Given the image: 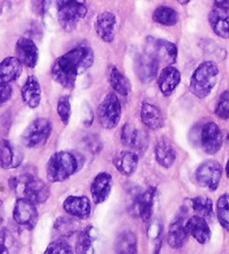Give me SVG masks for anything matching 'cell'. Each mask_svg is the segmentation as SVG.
Segmentation results:
<instances>
[{
  "mask_svg": "<svg viewBox=\"0 0 229 254\" xmlns=\"http://www.w3.org/2000/svg\"><path fill=\"white\" fill-rule=\"evenodd\" d=\"M159 64L157 61L144 52L135 60V73L139 80L143 83L152 82L158 75Z\"/></svg>",
  "mask_w": 229,
  "mask_h": 254,
  "instance_id": "16",
  "label": "cell"
},
{
  "mask_svg": "<svg viewBox=\"0 0 229 254\" xmlns=\"http://www.w3.org/2000/svg\"><path fill=\"white\" fill-rule=\"evenodd\" d=\"M208 20L217 36L229 39V7L215 6L209 12Z\"/></svg>",
  "mask_w": 229,
  "mask_h": 254,
  "instance_id": "15",
  "label": "cell"
},
{
  "mask_svg": "<svg viewBox=\"0 0 229 254\" xmlns=\"http://www.w3.org/2000/svg\"><path fill=\"white\" fill-rule=\"evenodd\" d=\"M57 18L65 32H73L89 11L86 0H56Z\"/></svg>",
  "mask_w": 229,
  "mask_h": 254,
  "instance_id": "5",
  "label": "cell"
},
{
  "mask_svg": "<svg viewBox=\"0 0 229 254\" xmlns=\"http://www.w3.org/2000/svg\"><path fill=\"white\" fill-rule=\"evenodd\" d=\"M187 230L189 234H191L198 243L206 244L208 243L211 238V231L208 225V221L204 217L193 215L187 220Z\"/></svg>",
  "mask_w": 229,
  "mask_h": 254,
  "instance_id": "22",
  "label": "cell"
},
{
  "mask_svg": "<svg viewBox=\"0 0 229 254\" xmlns=\"http://www.w3.org/2000/svg\"><path fill=\"white\" fill-rule=\"evenodd\" d=\"M73 253L72 247L66 240H57L48 245L45 254H69Z\"/></svg>",
  "mask_w": 229,
  "mask_h": 254,
  "instance_id": "39",
  "label": "cell"
},
{
  "mask_svg": "<svg viewBox=\"0 0 229 254\" xmlns=\"http://www.w3.org/2000/svg\"><path fill=\"white\" fill-rule=\"evenodd\" d=\"M21 99L29 108L35 109L41 104L42 87L36 76L30 75L21 87Z\"/></svg>",
  "mask_w": 229,
  "mask_h": 254,
  "instance_id": "21",
  "label": "cell"
},
{
  "mask_svg": "<svg viewBox=\"0 0 229 254\" xmlns=\"http://www.w3.org/2000/svg\"><path fill=\"white\" fill-rule=\"evenodd\" d=\"M155 155L158 164L165 168H170L174 164L175 158H177V154H175L173 146L166 138L158 140L155 148Z\"/></svg>",
  "mask_w": 229,
  "mask_h": 254,
  "instance_id": "27",
  "label": "cell"
},
{
  "mask_svg": "<svg viewBox=\"0 0 229 254\" xmlns=\"http://www.w3.org/2000/svg\"><path fill=\"white\" fill-rule=\"evenodd\" d=\"M51 0H32V6L35 14L44 16L50 8Z\"/></svg>",
  "mask_w": 229,
  "mask_h": 254,
  "instance_id": "40",
  "label": "cell"
},
{
  "mask_svg": "<svg viewBox=\"0 0 229 254\" xmlns=\"http://www.w3.org/2000/svg\"><path fill=\"white\" fill-rule=\"evenodd\" d=\"M177 1L180 3V5H188V3L189 2H190L191 1V0H177Z\"/></svg>",
  "mask_w": 229,
  "mask_h": 254,
  "instance_id": "43",
  "label": "cell"
},
{
  "mask_svg": "<svg viewBox=\"0 0 229 254\" xmlns=\"http://www.w3.org/2000/svg\"><path fill=\"white\" fill-rule=\"evenodd\" d=\"M109 81L111 84L112 89L116 92V93L127 96L131 93V83L124 74H122L118 71L117 67H112L110 71Z\"/></svg>",
  "mask_w": 229,
  "mask_h": 254,
  "instance_id": "29",
  "label": "cell"
},
{
  "mask_svg": "<svg viewBox=\"0 0 229 254\" xmlns=\"http://www.w3.org/2000/svg\"><path fill=\"white\" fill-rule=\"evenodd\" d=\"M153 20L167 27H172L178 23V12L168 6L158 7L152 15Z\"/></svg>",
  "mask_w": 229,
  "mask_h": 254,
  "instance_id": "31",
  "label": "cell"
},
{
  "mask_svg": "<svg viewBox=\"0 0 229 254\" xmlns=\"http://www.w3.org/2000/svg\"><path fill=\"white\" fill-rule=\"evenodd\" d=\"M57 115L65 126L69 124L70 115H72V108H70V100L68 95H63L58 99L57 102Z\"/></svg>",
  "mask_w": 229,
  "mask_h": 254,
  "instance_id": "37",
  "label": "cell"
},
{
  "mask_svg": "<svg viewBox=\"0 0 229 254\" xmlns=\"http://www.w3.org/2000/svg\"><path fill=\"white\" fill-rule=\"evenodd\" d=\"M16 58L19 62L29 68H34L38 63V47L34 41L28 37H20L15 47Z\"/></svg>",
  "mask_w": 229,
  "mask_h": 254,
  "instance_id": "13",
  "label": "cell"
},
{
  "mask_svg": "<svg viewBox=\"0 0 229 254\" xmlns=\"http://www.w3.org/2000/svg\"><path fill=\"white\" fill-rule=\"evenodd\" d=\"M180 81H181V74H180L179 69L173 67L172 65L165 66L159 73V76H158L159 89L165 96L172 94L173 91L179 85Z\"/></svg>",
  "mask_w": 229,
  "mask_h": 254,
  "instance_id": "19",
  "label": "cell"
},
{
  "mask_svg": "<svg viewBox=\"0 0 229 254\" xmlns=\"http://www.w3.org/2000/svg\"><path fill=\"white\" fill-rule=\"evenodd\" d=\"M52 133V122L46 118H38V119L30 122V125L25 129L21 134V142L27 148L41 147L47 142Z\"/></svg>",
  "mask_w": 229,
  "mask_h": 254,
  "instance_id": "7",
  "label": "cell"
},
{
  "mask_svg": "<svg viewBox=\"0 0 229 254\" xmlns=\"http://www.w3.org/2000/svg\"><path fill=\"white\" fill-rule=\"evenodd\" d=\"M199 141L206 154H217L223 146V134L217 124L213 121L204 124L199 132Z\"/></svg>",
  "mask_w": 229,
  "mask_h": 254,
  "instance_id": "11",
  "label": "cell"
},
{
  "mask_svg": "<svg viewBox=\"0 0 229 254\" xmlns=\"http://www.w3.org/2000/svg\"><path fill=\"white\" fill-rule=\"evenodd\" d=\"M219 76V68L217 64L211 61H206L198 65L190 80L191 93L198 99H205L208 96L215 85L217 84Z\"/></svg>",
  "mask_w": 229,
  "mask_h": 254,
  "instance_id": "3",
  "label": "cell"
},
{
  "mask_svg": "<svg viewBox=\"0 0 229 254\" xmlns=\"http://www.w3.org/2000/svg\"><path fill=\"white\" fill-rule=\"evenodd\" d=\"M82 167L80 155L72 151H58L53 155L46 166V175L50 183H60L76 174Z\"/></svg>",
  "mask_w": 229,
  "mask_h": 254,
  "instance_id": "2",
  "label": "cell"
},
{
  "mask_svg": "<svg viewBox=\"0 0 229 254\" xmlns=\"http://www.w3.org/2000/svg\"><path fill=\"white\" fill-rule=\"evenodd\" d=\"M19 245L10 231L0 230V254L15 253L18 251Z\"/></svg>",
  "mask_w": 229,
  "mask_h": 254,
  "instance_id": "34",
  "label": "cell"
},
{
  "mask_svg": "<svg viewBox=\"0 0 229 254\" xmlns=\"http://www.w3.org/2000/svg\"><path fill=\"white\" fill-rule=\"evenodd\" d=\"M223 177L222 165L216 160H206L196 170V179L201 187L216 190Z\"/></svg>",
  "mask_w": 229,
  "mask_h": 254,
  "instance_id": "9",
  "label": "cell"
},
{
  "mask_svg": "<svg viewBox=\"0 0 229 254\" xmlns=\"http://www.w3.org/2000/svg\"><path fill=\"white\" fill-rule=\"evenodd\" d=\"M122 115V106L120 99L117 98L115 93H109L102 100L99 111L98 117L101 126L104 129H113L118 125L121 120Z\"/></svg>",
  "mask_w": 229,
  "mask_h": 254,
  "instance_id": "8",
  "label": "cell"
},
{
  "mask_svg": "<svg viewBox=\"0 0 229 254\" xmlns=\"http://www.w3.org/2000/svg\"><path fill=\"white\" fill-rule=\"evenodd\" d=\"M12 87L10 84H0V108L10 100Z\"/></svg>",
  "mask_w": 229,
  "mask_h": 254,
  "instance_id": "41",
  "label": "cell"
},
{
  "mask_svg": "<svg viewBox=\"0 0 229 254\" xmlns=\"http://www.w3.org/2000/svg\"><path fill=\"white\" fill-rule=\"evenodd\" d=\"M12 216L17 224L32 230L38 220L37 208L32 201L20 197L16 200Z\"/></svg>",
  "mask_w": 229,
  "mask_h": 254,
  "instance_id": "12",
  "label": "cell"
},
{
  "mask_svg": "<svg viewBox=\"0 0 229 254\" xmlns=\"http://www.w3.org/2000/svg\"><path fill=\"white\" fill-rule=\"evenodd\" d=\"M116 17L110 11H103L95 21V33L105 43H112L115 35Z\"/></svg>",
  "mask_w": 229,
  "mask_h": 254,
  "instance_id": "17",
  "label": "cell"
},
{
  "mask_svg": "<svg viewBox=\"0 0 229 254\" xmlns=\"http://www.w3.org/2000/svg\"><path fill=\"white\" fill-rule=\"evenodd\" d=\"M138 164L139 157L133 151H121L113 159V165L117 172L124 176L133 175L138 168Z\"/></svg>",
  "mask_w": 229,
  "mask_h": 254,
  "instance_id": "26",
  "label": "cell"
},
{
  "mask_svg": "<svg viewBox=\"0 0 229 254\" xmlns=\"http://www.w3.org/2000/svg\"><path fill=\"white\" fill-rule=\"evenodd\" d=\"M157 188L150 186L142 192H138L134 196L131 204V214L141 217L144 222H148L152 215Z\"/></svg>",
  "mask_w": 229,
  "mask_h": 254,
  "instance_id": "10",
  "label": "cell"
},
{
  "mask_svg": "<svg viewBox=\"0 0 229 254\" xmlns=\"http://www.w3.org/2000/svg\"><path fill=\"white\" fill-rule=\"evenodd\" d=\"M64 209L69 215L77 218H87L91 215V203L85 196H69L65 199Z\"/></svg>",
  "mask_w": 229,
  "mask_h": 254,
  "instance_id": "20",
  "label": "cell"
},
{
  "mask_svg": "<svg viewBox=\"0 0 229 254\" xmlns=\"http://www.w3.org/2000/svg\"><path fill=\"white\" fill-rule=\"evenodd\" d=\"M95 229L93 226L86 227L78 234L76 242V252L80 254H86L93 251V244L95 242Z\"/></svg>",
  "mask_w": 229,
  "mask_h": 254,
  "instance_id": "33",
  "label": "cell"
},
{
  "mask_svg": "<svg viewBox=\"0 0 229 254\" xmlns=\"http://www.w3.org/2000/svg\"><path fill=\"white\" fill-rule=\"evenodd\" d=\"M141 120L151 130H158L165 126L162 111L155 104L144 102L141 108Z\"/></svg>",
  "mask_w": 229,
  "mask_h": 254,
  "instance_id": "25",
  "label": "cell"
},
{
  "mask_svg": "<svg viewBox=\"0 0 229 254\" xmlns=\"http://www.w3.org/2000/svg\"><path fill=\"white\" fill-rule=\"evenodd\" d=\"M116 253L132 254L138 252V241L134 233L130 231H124L117 236L114 244Z\"/></svg>",
  "mask_w": 229,
  "mask_h": 254,
  "instance_id": "28",
  "label": "cell"
},
{
  "mask_svg": "<svg viewBox=\"0 0 229 254\" xmlns=\"http://www.w3.org/2000/svg\"><path fill=\"white\" fill-rule=\"evenodd\" d=\"M112 190V176L108 173H100L96 175L91 185V194L94 203L102 204L109 198Z\"/></svg>",
  "mask_w": 229,
  "mask_h": 254,
  "instance_id": "18",
  "label": "cell"
},
{
  "mask_svg": "<svg viewBox=\"0 0 229 254\" xmlns=\"http://www.w3.org/2000/svg\"><path fill=\"white\" fill-rule=\"evenodd\" d=\"M93 63L94 53L90 47H75L55 61L51 73L58 84L65 89H73L78 75L89 69Z\"/></svg>",
  "mask_w": 229,
  "mask_h": 254,
  "instance_id": "1",
  "label": "cell"
},
{
  "mask_svg": "<svg viewBox=\"0 0 229 254\" xmlns=\"http://www.w3.org/2000/svg\"><path fill=\"white\" fill-rule=\"evenodd\" d=\"M11 190L23 195V198L32 201L35 205L44 204L50 197V190L42 179L30 175L14 177L9 181Z\"/></svg>",
  "mask_w": 229,
  "mask_h": 254,
  "instance_id": "4",
  "label": "cell"
},
{
  "mask_svg": "<svg viewBox=\"0 0 229 254\" xmlns=\"http://www.w3.org/2000/svg\"><path fill=\"white\" fill-rule=\"evenodd\" d=\"M23 159L24 155L19 148L14 146L9 140H0V167L2 169L18 168Z\"/></svg>",
  "mask_w": 229,
  "mask_h": 254,
  "instance_id": "14",
  "label": "cell"
},
{
  "mask_svg": "<svg viewBox=\"0 0 229 254\" xmlns=\"http://www.w3.org/2000/svg\"><path fill=\"white\" fill-rule=\"evenodd\" d=\"M121 141L126 147L140 148L143 142L142 132L134 125L127 122L121 130Z\"/></svg>",
  "mask_w": 229,
  "mask_h": 254,
  "instance_id": "30",
  "label": "cell"
},
{
  "mask_svg": "<svg viewBox=\"0 0 229 254\" xmlns=\"http://www.w3.org/2000/svg\"><path fill=\"white\" fill-rule=\"evenodd\" d=\"M217 218L225 230L229 231V194H224L217 200Z\"/></svg>",
  "mask_w": 229,
  "mask_h": 254,
  "instance_id": "35",
  "label": "cell"
},
{
  "mask_svg": "<svg viewBox=\"0 0 229 254\" xmlns=\"http://www.w3.org/2000/svg\"><path fill=\"white\" fill-rule=\"evenodd\" d=\"M215 113L219 119L229 120V90L224 91L220 94Z\"/></svg>",
  "mask_w": 229,
  "mask_h": 254,
  "instance_id": "38",
  "label": "cell"
},
{
  "mask_svg": "<svg viewBox=\"0 0 229 254\" xmlns=\"http://www.w3.org/2000/svg\"><path fill=\"white\" fill-rule=\"evenodd\" d=\"M78 225L76 224V222L72 218L68 217H59L57 218V221L55 223V232L59 236H64V238H68L72 234H74L75 232L77 231Z\"/></svg>",
  "mask_w": 229,
  "mask_h": 254,
  "instance_id": "36",
  "label": "cell"
},
{
  "mask_svg": "<svg viewBox=\"0 0 229 254\" xmlns=\"http://www.w3.org/2000/svg\"><path fill=\"white\" fill-rule=\"evenodd\" d=\"M215 6L229 7V0H215Z\"/></svg>",
  "mask_w": 229,
  "mask_h": 254,
  "instance_id": "42",
  "label": "cell"
},
{
  "mask_svg": "<svg viewBox=\"0 0 229 254\" xmlns=\"http://www.w3.org/2000/svg\"><path fill=\"white\" fill-rule=\"evenodd\" d=\"M191 205L193 212L196 215L204 217L206 221H211L214 218V207H213V200L208 197L205 196H198L191 199Z\"/></svg>",
  "mask_w": 229,
  "mask_h": 254,
  "instance_id": "32",
  "label": "cell"
},
{
  "mask_svg": "<svg viewBox=\"0 0 229 254\" xmlns=\"http://www.w3.org/2000/svg\"><path fill=\"white\" fill-rule=\"evenodd\" d=\"M187 220L183 216H179L168 231V243L172 249H181L187 242L189 232L187 230Z\"/></svg>",
  "mask_w": 229,
  "mask_h": 254,
  "instance_id": "24",
  "label": "cell"
},
{
  "mask_svg": "<svg viewBox=\"0 0 229 254\" xmlns=\"http://www.w3.org/2000/svg\"><path fill=\"white\" fill-rule=\"evenodd\" d=\"M145 53L152 56L158 64L169 66L177 62L178 59V48L173 43L166 39L148 37L145 43Z\"/></svg>",
  "mask_w": 229,
  "mask_h": 254,
  "instance_id": "6",
  "label": "cell"
},
{
  "mask_svg": "<svg viewBox=\"0 0 229 254\" xmlns=\"http://www.w3.org/2000/svg\"><path fill=\"white\" fill-rule=\"evenodd\" d=\"M23 72V64L14 56L6 58L0 62V84H10L18 80Z\"/></svg>",
  "mask_w": 229,
  "mask_h": 254,
  "instance_id": "23",
  "label": "cell"
},
{
  "mask_svg": "<svg viewBox=\"0 0 229 254\" xmlns=\"http://www.w3.org/2000/svg\"><path fill=\"white\" fill-rule=\"evenodd\" d=\"M226 175H227V177L229 178V159H228L227 165H226Z\"/></svg>",
  "mask_w": 229,
  "mask_h": 254,
  "instance_id": "44",
  "label": "cell"
}]
</instances>
